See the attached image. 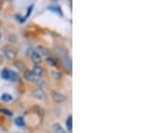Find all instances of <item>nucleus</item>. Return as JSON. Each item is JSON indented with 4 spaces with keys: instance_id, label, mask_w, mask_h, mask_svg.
Wrapping results in <instances>:
<instances>
[{
    "instance_id": "obj_1",
    "label": "nucleus",
    "mask_w": 161,
    "mask_h": 133,
    "mask_svg": "<svg viewBox=\"0 0 161 133\" xmlns=\"http://www.w3.org/2000/svg\"><path fill=\"white\" fill-rule=\"evenodd\" d=\"M2 53H3V57H5L8 60H13L16 57L17 52L15 50V48L12 46H4L2 47Z\"/></svg>"
},
{
    "instance_id": "obj_2",
    "label": "nucleus",
    "mask_w": 161,
    "mask_h": 133,
    "mask_svg": "<svg viewBox=\"0 0 161 133\" xmlns=\"http://www.w3.org/2000/svg\"><path fill=\"white\" fill-rule=\"evenodd\" d=\"M24 78L27 81L29 82H34L36 84H39L40 86H43L44 85V81L40 79V77L36 76L30 70H26L24 72Z\"/></svg>"
},
{
    "instance_id": "obj_3",
    "label": "nucleus",
    "mask_w": 161,
    "mask_h": 133,
    "mask_svg": "<svg viewBox=\"0 0 161 133\" xmlns=\"http://www.w3.org/2000/svg\"><path fill=\"white\" fill-rule=\"evenodd\" d=\"M51 96H52V99L57 103H62L66 99V96L64 94L59 93L58 91H55V90L51 91Z\"/></svg>"
},
{
    "instance_id": "obj_4",
    "label": "nucleus",
    "mask_w": 161,
    "mask_h": 133,
    "mask_svg": "<svg viewBox=\"0 0 161 133\" xmlns=\"http://www.w3.org/2000/svg\"><path fill=\"white\" fill-rule=\"evenodd\" d=\"M32 96H33L36 99L40 100V101H45V100H46V98H47L45 92H44L42 89H37L33 90V92H32Z\"/></svg>"
},
{
    "instance_id": "obj_5",
    "label": "nucleus",
    "mask_w": 161,
    "mask_h": 133,
    "mask_svg": "<svg viewBox=\"0 0 161 133\" xmlns=\"http://www.w3.org/2000/svg\"><path fill=\"white\" fill-rule=\"evenodd\" d=\"M63 63L64 65L65 70H67L69 72V73H71V72H72V61H71V59L65 57L63 59Z\"/></svg>"
},
{
    "instance_id": "obj_6",
    "label": "nucleus",
    "mask_w": 161,
    "mask_h": 133,
    "mask_svg": "<svg viewBox=\"0 0 161 133\" xmlns=\"http://www.w3.org/2000/svg\"><path fill=\"white\" fill-rule=\"evenodd\" d=\"M36 52L39 53L40 56H44V57H48L49 55V50L42 46H38L36 47Z\"/></svg>"
},
{
    "instance_id": "obj_7",
    "label": "nucleus",
    "mask_w": 161,
    "mask_h": 133,
    "mask_svg": "<svg viewBox=\"0 0 161 133\" xmlns=\"http://www.w3.org/2000/svg\"><path fill=\"white\" fill-rule=\"evenodd\" d=\"M31 61H32L35 64H39L40 62H41V60H42L41 56H40L39 53H37L36 51L31 54Z\"/></svg>"
},
{
    "instance_id": "obj_8",
    "label": "nucleus",
    "mask_w": 161,
    "mask_h": 133,
    "mask_svg": "<svg viewBox=\"0 0 161 133\" xmlns=\"http://www.w3.org/2000/svg\"><path fill=\"white\" fill-rule=\"evenodd\" d=\"M32 73H33L36 76L41 77L42 73H43V69H42V67L40 66L39 64H35L34 67H33V71H32Z\"/></svg>"
},
{
    "instance_id": "obj_9",
    "label": "nucleus",
    "mask_w": 161,
    "mask_h": 133,
    "mask_svg": "<svg viewBox=\"0 0 161 133\" xmlns=\"http://www.w3.org/2000/svg\"><path fill=\"white\" fill-rule=\"evenodd\" d=\"M8 79L11 80V81H18V80H19V75H18V73H16L15 72L9 70V77H8Z\"/></svg>"
},
{
    "instance_id": "obj_10",
    "label": "nucleus",
    "mask_w": 161,
    "mask_h": 133,
    "mask_svg": "<svg viewBox=\"0 0 161 133\" xmlns=\"http://www.w3.org/2000/svg\"><path fill=\"white\" fill-rule=\"evenodd\" d=\"M52 129H53V131L55 133H64V130L63 129V127L61 126L60 124H58V123H55L52 126Z\"/></svg>"
},
{
    "instance_id": "obj_11",
    "label": "nucleus",
    "mask_w": 161,
    "mask_h": 133,
    "mask_svg": "<svg viewBox=\"0 0 161 133\" xmlns=\"http://www.w3.org/2000/svg\"><path fill=\"white\" fill-rule=\"evenodd\" d=\"M48 9H49L51 12L56 13L57 15H63V14H62V10H61V8L59 6H58V5H52V6H49Z\"/></svg>"
},
{
    "instance_id": "obj_12",
    "label": "nucleus",
    "mask_w": 161,
    "mask_h": 133,
    "mask_svg": "<svg viewBox=\"0 0 161 133\" xmlns=\"http://www.w3.org/2000/svg\"><path fill=\"white\" fill-rule=\"evenodd\" d=\"M65 125H66L67 130L69 131H72V130H73V118H72L71 115L67 118V120L65 122Z\"/></svg>"
},
{
    "instance_id": "obj_13",
    "label": "nucleus",
    "mask_w": 161,
    "mask_h": 133,
    "mask_svg": "<svg viewBox=\"0 0 161 133\" xmlns=\"http://www.w3.org/2000/svg\"><path fill=\"white\" fill-rule=\"evenodd\" d=\"M12 99H13V96L10 94L5 93V94L1 96V100L4 101V102H10V101H12Z\"/></svg>"
},
{
    "instance_id": "obj_14",
    "label": "nucleus",
    "mask_w": 161,
    "mask_h": 133,
    "mask_svg": "<svg viewBox=\"0 0 161 133\" xmlns=\"http://www.w3.org/2000/svg\"><path fill=\"white\" fill-rule=\"evenodd\" d=\"M15 124H16L17 126H19V127L24 126V120H23L22 117H17V118L15 119Z\"/></svg>"
},
{
    "instance_id": "obj_15",
    "label": "nucleus",
    "mask_w": 161,
    "mask_h": 133,
    "mask_svg": "<svg viewBox=\"0 0 161 133\" xmlns=\"http://www.w3.org/2000/svg\"><path fill=\"white\" fill-rule=\"evenodd\" d=\"M1 77H2L4 79H8V77H9V70H8V69H4V70L1 72Z\"/></svg>"
},
{
    "instance_id": "obj_16",
    "label": "nucleus",
    "mask_w": 161,
    "mask_h": 133,
    "mask_svg": "<svg viewBox=\"0 0 161 133\" xmlns=\"http://www.w3.org/2000/svg\"><path fill=\"white\" fill-rule=\"evenodd\" d=\"M47 63H48L49 65H51V66H56V65H57L56 60H55L54 58H52V57H48V58H47Z\"/></svg>"
},
{
    "instance_id": "obj_17",
    "label": "nucleus",
    "mask_w": 161,
    "mask_h": 133,
    "mask_svg": "<svg viewBox=\"0 0 161 133\" xmlns=\"http://www.w3.org/2000/svg\"><path fill=\"white\" fill-rule=\"evenodd\" d=\"M51 75L52 77L54 78V79H59L62 78V74H61L59 72H55V71H53V72H51Z\"/></svg>"
},
{
    "instance_id": "obj_18",
    "label": "nucleus",
    "mask_w": 161,
    "mask_h": 133,
    "mask_svg": "<svg viewBox=\"0 0 161 133\" xmlns=\"http://www.w3.org/2000/svg\"><path fill=\"white\" fill-rule=\"evenodd\" d=\"M0 113L6 114V115H8V116H12V115H13V113H12L10 110L5 109V108H0Z\"/></svg>"
},
{
    "instance_id": "obj_19",
    "label": "nucleus",
    "mask_w": 161,
    "mask_h": 133,
    "mask_svg": "<svg viewBox=\"0 0 161 133\" xmlns=\"http://www.w3.org/2000/svg\"><path fill=\"white\" fill-rule=\"evenodd\" d=\"M32 7H33V5H31V6H30V7L28 8V13H27L26 18H27V17H29V16H30V15L31 14V10H32Z\"/></svg>"
},
{
    "instance_id": "obj_20",
    "label": "nucleus",
    "mask_w": 161,
    "mask_h": 133,
    "mask_svg": "<svg viewBox=\"0 0 161 133\" xmlns=\"http://www.w3.org/2000/svg\"><path fill=\"white\" fill-rule=\"evenodd\" d=\"M4 63V57L2 55H0V65Z\"/></svg>"
},
{
    "instance_id": "obj_21",
    "label": "nucleus",
    "mask_w": 161,
    "mask_h": 133,
    "mask_svg": "<svg viewBox=\"0 0 161 133\" xmlns=\"http://www.w3.org/2000/svg\"><path fill=\"white\" fill-rule=\"evenodd\" d=\"M1 37H2V34H1V31H0V40H1Z\"/></svg>"
}]
</instances>
